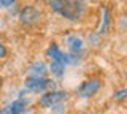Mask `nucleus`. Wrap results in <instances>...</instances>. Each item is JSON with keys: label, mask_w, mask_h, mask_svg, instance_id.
Masks as SVG:
<instances>
[{"label": "nucleus", "mask_w": 127, "mask_h": 114, "mask_svg": "<svg viewBox=\"0 0 127 114\" xmlns=\"http://www.w3.org/2000/svg\"><path fill=\"white\" fill-rule=\"evenodd\" d=\"M49 5L57 14L68 21H78L86 10L84 0H49Z\"/></svg>", "instance_id": "1"}, {"label": "nucleus", "mask_w": 127, "mask_h": 114, "mask_svg": "<svg viewBox=\"0 0 127 114\" xmlns=\"http://www.w3.org/2000/svg\"><path fill=\"white\" fill-rule=\"evenodd\" d=\"M40 18H41V13H40L35 6H26V8H22L21 13H19V21L26 27L35 25L40 21Z\"/></svg>", "instance_id": "2"}, {"label": "nucleus", "mask_w": 127, "mask_h": 114, "mask_svg": "<svg viewBox=\"0 0 127 114\" xmlns=\"http://www.w3.org/2000/svg\"><path fill=\"white\" fill-rule=\"evenodd\" d=\"M67 98V92H61V90H53V92H46L45 95L40 98V106L43 108H51L54 105L62 103Z\"/></svg>", "instance_id": "3"}, {"label": "nucleus", "mask_w": 127, "mask_h": 114, "mask_svg": "<svg viewBox=\"0 0 127 114\" xmlns=\"http://www.w3.org/2000/svg\"><path fill=\"white\" fill-rule=\"evenodd\" d=\"M100 79H89V81H84L79 84V87L76 89V93L78 97L81 98H89L92 97L94 93H97V90L100 89Z\"/></svg>", "instance_id": "4"}, {"label": "nucleus", "mask_w": 127, "mask_h": 114, "mask_svg": "<svg viewBox=\"0 0 127 114\" xmlns=\"http://www.w3.org/2000/svg\"><path fill=\"white\" fill-rule=\"evenodd\" d=\"M51 86V81L46 79V78H27L26 79V89L30 90V92H43Z\"/></svg>", "instance_id": "5"}, {"label": "nucleus", "mask_w": 127, "mask_h": 114, "mask_svg": "<svg viewBox=\"0 0 127 114\" xmlns=\"http://www.w3.org/2000/svg\"><path fill=\"white\" fill-rule=\"evenodd\" d=\"M48 56L53 57L54 62H61V64H64V65L70 62V59L57 48V45H51V46H49V49H48Z\"/></svg>", "instance_id": "6"}, {"label": "nucleus", "mask_w": 127, "mask_h": 114, "mask_svg": "<svg viewBox=\"0 0 127 114\" xmlns=\"http://www.w3.org/2000/svg\"><path fill=\"white\" fill-rule=\"evenodd\" d=\"M29 71L33 74L35 78H43V76L48 73V67H46L45 62H35V64L30 65Z\"/></svg>", "instance_id": "7"}, {"label": "nucleus", "mask_w": 127, "mask_h": 114, "mask_svg": "<svg viewBox=\"0 0 127 114\" xmlns=\"http://www.w3.org/2000/svg\"><path fill=\"white\" fill-rule=\"evenodd\" d=\"M26 106H27V101L22 100V98H19V100L13 101L8 108H10V113L11 114H22L24 111H26Z\"/></svg>", "instance_id": "8"}, {"label": "nucleus", "mask_w": 127, "mask_h": 114, "mask_svg": "<svg viewBox=\"0 0 127 114\" xmlns=\"http://www.w3.org/2000/svg\"><path fill=\"white\" fill-rule=\"evenodd\" d=\"M64 70H65V65L61 64V62H54L53 60V64H51V73H53L54 76H57V78L64 76Z\"/></svg>", "instance_id": "9"}, {"label": "nucleus", "mask_w": 127, "mask_h": 114, "mask_svg": "<svg viewBox=\"0 0 127 114\" xmlns=\"http://www.w3.org/2000/svg\"><path fill=\"white\" fill-rule=\"evenodd\" d=\"M103 25L98 29V35H102V33H106V30H108V27H110V11L108 8H105L103 10Z\"/></svg>", "instance_id": "10"}, {"label": "nucleus", "mask_w": 127, "mask_h": 114, "mask_svg": "<svg viewBox=\"0 0 127 114\" xmlns=\"http://www.w3.org/2000/svg\"><path fill=\"white\" fill-rule=\"evenodd\" d=\"M68 45H70V49L71 51H79L83 48V41L76 37H70L68 38Z\"/></svg>", "instance_id": "11"}, {"label": "nucleus", "mask_w": 127, "mask_h": 114, "mask_svg": "<svg viewBox=\"0 0 127 114\" xmlns=\"http://www.w3.org/2000/svg\"><path fill=\"white\" fill-rule=\"evenodd\" d=\"M126 97H127V89H121L118 92H114V98L116 100H124Z\"/></svg>", "instance_id": "12"}, {"label": "nucleus", "mask_w": 127, "mask_h": 114, "mask_svg": "<svg viewBox=\"0 0 127 114\" xmlns=\"http://www.w3.org/2000/svg\"><path fill=\"white\" fill-rule=\"evenodd\" d=\"M16 0H0V8H8V6H11Z\"/></svg>", "instance_id": "13"}, {"label": "nucleus", "mask_w": 127, "mask_h": 114, "mask_svg": "<svg viewBox=\"0 0 127 114\" xmlns=\"http://www.w3.org/2000/svg\"><path fill=\"white\" fill-rule=\"evenodd\" d=\"M5 56H6V48L3 46V43L0 41V59H3Z\"/></svg>", "instance_id": "14"}, {"label": "nucleus", "mask_w": 127, "mask_h": 114, "mask_svg": "<svg viewBox=\"0 0 127 114\" xmlns=\"http://www.w3.org/2000/svg\"><path fill=\"white\" fill-rule=\"evenodd\" d=\"M0 114H11L10 113V108H8V106H6V108H3L2 111H0Z\"/></svg>", "instance_id": "15"}, {"label": "nucleus", "mask_w": 127, "mask_h": 114, "mask_svg": "<svg viewBox=\"0 0 127 114\" xmlns=\"http://www.w3.org/2000/svg\"><path fill=\"white\" fill-rule=\"evenodd\" d=\"M0 86H2V78H0Z\"/></svg>", "instance_id": "16"}]
</instances>
